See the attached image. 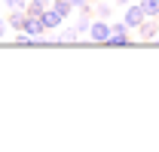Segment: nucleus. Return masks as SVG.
<instances>
[{"instance_id": "9", "label": "nucleus", "mask_w": 159, "mask_h": 152, "mask_svg": "<svg viewBox=\"0 0 159 152\" xmlns=\"http://www.w3.org/2000/svg\"><path fill=\"white\" fill-rule=\"evenodd\" d=\"M52 6H55V9H58L61 15H64V19H67V15H70V12H74V6H70V3H67V0H55V3H52Z\"/></svg>"}, {"instance_id": "7", "label": "nucleus", "mask_w": 159, "mask_h": 152, "mask_svg": "<svg viewBox=\"0 0 159 152\" xmlns=\"http://www.w3.org/2000/svg\"><path fill=\"white\" fill-rule=\"evenodd\" d=\"M25 21H28V12H25V9H12V12H9V27H12V31H25Z\"/></svg>"}, {"instance_id": "6", "label": "nucleus", "mask_w": 159, "mask_h": 152, "mask_svg": "<svg viewBox=\"0 0 159 152\" xmlns=\"http://www.w3.org/2000/svg\"><path fill=\"white\" fill-rule=\"evenodd\" d=\"M46 9H49V0H28V6H25V12H28L31 19H40Z\"/></svg>"}, {"instance_id": "10", "label": "nucleus", "mask_w": 159, "mask_h": 152, "mask_svg": "<svg viewBox=\"0 0 159 152\" xmlns=\"http://www.w3.org/2000/svg\"><path fill=\"white\" fill-rule=\"evenodd\" d=\"M95 12H98V19H110V6H107V3H98Z\"/></svg>"}, {"instance_id": "12", "label": "nucleus", "mask_w": 159, "mask_h": 152, "mask_svg": "<svg viewBox=\"0 0 159 152\" xmlns=\"http://www.w3.org/2000/svg\"><path fill=\"white\" fill-rule=\"evenodd\" d=\"M67 3H70V6H74V9H83V6H89V3H86V0H67Z\"/></svg>"}, {"instance_id": "4", "label": "nucleus", "mask_w": 159, "mask_h": 152, "mask_svg": "<svg viewBox=\"0 0 159 152\" xmlns=\"http://www.w3.org/2000/svg\"><path fill=\"white\" fill-rule=\"evenodd\" d=\"M40 19H43V24H46L49 31H55V27H58L61 21H64V15H61V12L55 9V6H49V9H46V12H43Z\"/></svg>"}, {"instance_id": "1", "label": "nucleus", "mask_w": 159, "mask_h": 152, "mask_svg": "<svg viewBox=\"0 0 159 152\" xmlns=\"http://www.w3.org/2000/svg\"><path fill=\"white\" fill-rule=\"evenodd\" d=\"M122 21H125L132 31H138L141 24L147 21V12L141 9V3H129V6H125V15H122Z\"/></svg>"}, {"instance_id": "11", "label": "nucleus", "mask_w": 159, "mask_h": 152, "mask_svg": "<svg viewBox=\"0 0 159 152\" xmlns=\"http://www.w3.org/2000/svg\"><path fill=\"white\" fill-rule=\"evenodd\" d=\"M6 6H12V9H25L28 0H6Z\"/></svg>"}, {"instance_id": "2", "label": "nucleus", "mask_w": 159, "mask_h": 152, "mask_svg": "<svg viewBox=\"0 0 159 152\" xmlns=\"http://www.w3.org/2000/svg\"><path fill=\"white\" fill-rule=\"evenodd\" d=\"M89 40L92 43H107L110 40V24H107V19H98L89 24Z\"/></svg>"}, {"instance_id": "14", "label": "nucleus", "mask_w": 159, "mask_h": 152, "mask_svg": "<svg viewBox=\"0 0 159 152\" xmlns=\"http://www.w3.org/2000/svg\"><path fill=\"white\" fill-rule=\"evenodd\" d=\"M156 21H159V15H156Z\"/></svg>"}, {"instance_id": "8", "label": "nucleus", "mask_w": 159, "mask_h": 152, "mask_svg": "<svg viewBox=\"0 0 159 152\" xmlns=\"http://www.w3.org/2000/svg\"><path fill=\"white\" fill-rule=\"evenodd\" d=\"M141 9L147 12V19H156L159 15V0H141Z\"/></svg>"}, {"instance_id": "3", "label": "nucleus", "mask_w": 159, "mask_h": 152, "mask_svg": "<svg viewBox=\"0 0 159 152\" xmlns=\"http://www.w3.org/2000/svg\"><path fill=\"white\" fill-rule=\"evenodd\" d=\"M46 31H49V27L43 24V19H31V15H28V21H25V31H21V34H28V37L37 40L40 34H46Z\"/></svg>"}, {"instance_id": "13", "label": "nucleus", "mask_w": 159, "mask_h": 152, "mask_svg": "<svg viewBox=\"0 0 159 152\" xmlns=\"http://www.w3.org/2000/svg\"><path fill=\"white\" fill-rule=\"evenodd\" d=\"M116 3H119V6H129V3H132V0H116Z\"/></svg>"}, {"instance_id": "5", "label": "nucleus", "mask_w": 159, "mask_h": 152, "mask_svg": "<svg viewBox=\"0 0 159 152\" xmlns=\"http://www.w3.org/2000/svg\"><path fill=\"white\" fill-rule=\"evenodd\" d=\"M138 34H141V40H156V34H159V21H156V19H147V21L138 27Z\"/></svg>"}]
</instances>
